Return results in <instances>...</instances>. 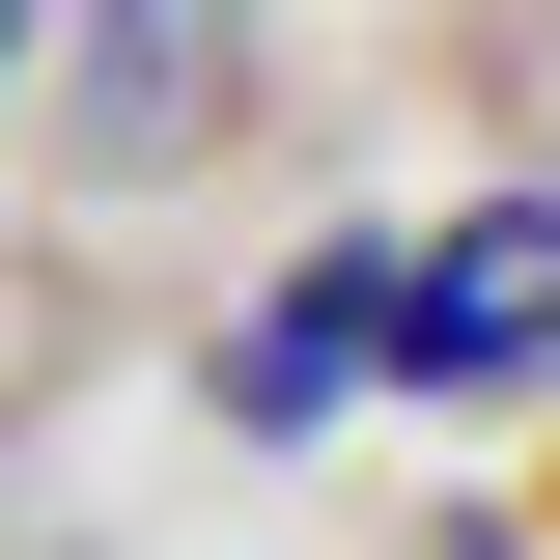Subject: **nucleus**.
I'll return each instance as SVG.
<instances>
[{"mask_svg": "<svg viewBox=\"0 0 560 560\" xmlns=\"http://www.w3.org/2000/svg\"><path fill=\"white\" fill-rule=\"evenodd\" d=\"M393 393H560V168L393 253Z\"/></svg>", "mask_w": 560, "mask_h": 560, "instance_id": "f257e3e1", "label": "nucleus"}, {"mask_svg": "<svg viewBox=\"0 0 560 560\" xmlns=\"http://www.w3.org/2000/svg\"><path fill=\"white\" fill-rule=\"evenodd\" d=\"M337 393H393V253H364V224H337V253H280V308H224V364H197L224 448H308Z\"/></svg>", "mask_w": 560, "mask_h": 560, "instance_id": "f03ea898", "label": "nucleus"}, {"mask_svg": "<svg viewBox=\"0 0 560 560\" xmlns=\"http://www.w3.org/2000/svg\"><path fill=\"white\" fill-rule=\"evenodd\" d=\"M253 28H280V0H84V168L224 140V113H253Z\"/></svg>", "mask_w": 560, "mask_h": 560, "instance_id": "7ed1b4c3", "label": "nucleus"}]
</instances>
